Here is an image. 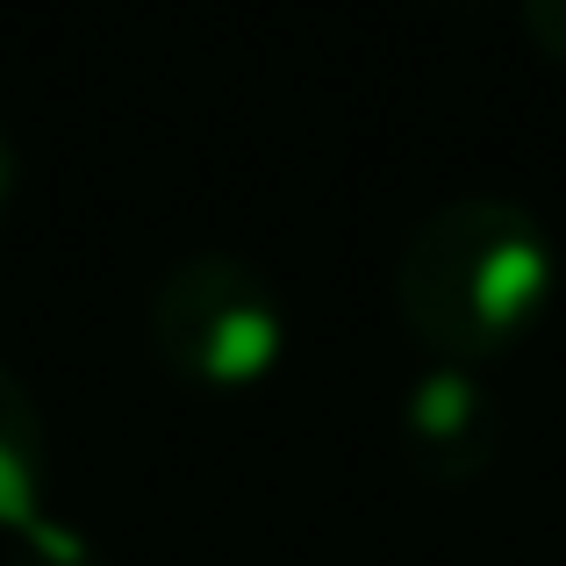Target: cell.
I'll use <instances>...</instances> for the list:
<instances>
[{
  "label": "cell",
  "instance_id": "cell-3",
  "mask_svg": "<svg viewBox=\"0 0 566 566\" xmlns=\"http://www.w3.org/2000/svg\"><path fill=\"white\" fill-rule=\"evenodd\" d=\"M395 444H401L416 481L473 488L502 459V401H495V387H488V374L430 359L423 374L401 387Z\"/></svg>",
  "mask_w": 566,
  "mask_h": 566
},
{
  "label": "cell",
  "instance_id": "cell-5",
  "mask_svg": "<svg viewBox=\"0 0 566 566\" xmlns=\"http://www.w3.org/2000/svg\"><path fill=\"white\" fill-rule=\"evenodd\" d=\"M516 14H524V36L553 65H566V0H516Z\"/></svg>",
  "mask_w": 566,
  "mask_h": 566
},
{
  "label": "cell",
  "instance_id": "cell-1",
  "mask_svg": "<svg viewBox=\"0 0 566 566\" xmlns=\"http://www.w3.org/2000/svg\"><path fill=\"white\" fill-rule=\"evenodd\" d=\"M566 259L510 193H452L395 251V316L438 366H495L545 331Z\"/></svg>",
  "mask_w": 566,
  "mask_h": 566
},
{
  "label": "cell",
  "instance_id": "cell-4",
  "mask_svg": "<svg viewBox=\"0 0 566 566\" xmlns=\"http://www.w3.org/2000/svg\"><path fill=\"white\" fill-rule=\"evenodd\" d=\"M0 538L14 566H101L72 524L51 516V430L22 374L0 366Z\"/></svg>",
  "mask_w": 566,
  "mask_h": 566
},
{
  "label": "cell",
  "instance_id": "cell-2",
  "mask_svg": "<svg viewBox=\"0 0 566 566\" xmlns=\"http://www.w3.org/2000/svg\"><path fill=\"white\" fill-rule=\"evenodd\" d=\"M144 345L193 395H251L287 359V302L237 251H187L144 294Z\"/></svg>",
  "mask_w": 566,
  "mask_h": 566
},
{
  "label": "cell",
  "instance_id": "cell-7",
  "mask_svg": "<svg viewBox=\"0 0 566 566\" xmlns=\"http://www.w3.org/2000/svg\"><path fill=\"white\" fill-rule=\"evenodd\" d=\"M438 8H488V0H438Z\"/></svg>",
  "mask_w": 566,
  "mask_h": 566
},
{
  "label": "cell",
  "instance_id": "cell-6",
  "mask_svg": "<svg viewBox=\"0 0 566 566\" xmlns=\"http://www.w3.org/2000/svg\"><path fill=\"white\" fill-rule=\"evenodd\" d=\"M14 193H22V151H14V137H8V123H0V222H8V208H14Z\"/></svg>",
  "mask_w": 566,
  "mask_h": 566
}]
</instances>
